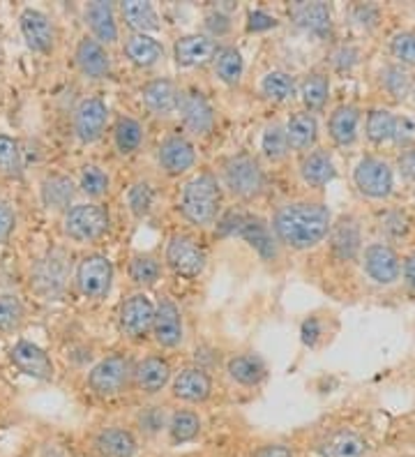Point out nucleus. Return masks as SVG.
<instances>
[{"label": "nucleus", "instance_id": "25", "mask_svg": "<svg viewBox=\"0 0 415 457\" xmlns=\"http://www.w3.org/2000/svg\"><path fill=\"white\" fill-rule=\"evenodd\" d=\"M358 128H360V109L353 104H342L330 113L328 120V132L335 145L346 148V145L355 144L358 139Z\"/></svg>", "mask_w": 415, "mask_h": 457}, {"label": "nucleus", "instance_id": "39", "mask_svg": "<svg viewBox=\"0 0 415 457\" xmlns=\"http://www.w3.org/2000/svg\"><path fill=\"white\" fill-rule=\"evenodd\" d=\"M295 79L288 72L282 70H272L266 77L261 79V93L268 97V100L275 102H286L295 96Z\"/></svg>", "mask_w": 415, "mask_h": 457}, {"label": "nucleus", "instance_id": "40", "mask_svg": "<svg viewBox=\"0 0 415 457\" xmlns=\"http://www.w3.org/2000/svg\"><path fill=\"white\" fill-rule=\"evenodd\" d=\"M261 151H263V155H266L270 162H282L284 157L288 155V151H291L286 125L282 123L268 125L263 137H261Z\"/></svg>", "mask_w": 415, "mask_h": 457}, {"label": "nucleus", "instance_id": "1", "mask_svg": "<svg viewBox=\"0 0 415 457\" xmlns=\"http://www.w3.org/2000/svg\"><path fill=\"white\" fill-rule=\"evenodd\" d=\"M332 228V212L319 201L282 204L272 215V234L291 250H311L323 243Z\"/></svg>", "mask_w": 415, "mask_h": 457}, {"label": "nucleus", "instance_id": "4", "mask_svg": "<svg viewBox=\"0 0 415 457\" xmlns=\"http://www.w3.org/2000/svg\"><path fill=\"white\" fill-rule=\"evenodd\" d=\"M134 377L132 358L125 353H111L102 358L97 365L88 372V388L97 397H113L120 395L129 386V379Z\"/></svg>", "mask_w": 415, "mask_h": 457}, {"label": "nucleus", "instance_id": "47", "mask_svg": "<svg viewBox=\"0 0 415 457\" xmlns=\"http://www.w3.org/2000/svg\"><path fill=\"white\" fill-rule=\"evenodd\" d=\"M383 88L394 97V100H404L411 90V77L402 65H387L381 72Z\"/></svg>", "mask_w": 415, "mask_h": 457}, {"label": "nucleus", "instance_id": "56", "mask_svg": "<svg viewBox=\"0 0 415 457\" xmlns=\"http://www.w3.org/2000/svg\"><path fill=\"white\" fill-rule=\"evenodd\" d=\"M353 17L360 26H367V29H371V26H377V21H378V10L374 5H360V7H355Z\"/></svg>", "mask_w": 415, "mask_h": 457}, {"label": "nucleus", "instance_id": "24", "mask_svg": "<svg viewBox=\"0 0 415 457\" xmlns=\"http://www.w3.org/2000/svg\"><path fill=\"white\" fill-rule=\"evenodd\" d=\"M335 176H337L335 162H332L330 153L323 151V148L310 151L300 160V179L304 180V185L314 187V190L326 187L330 180H335Z\"/></svg>", "mask_w": 415, "mask_h": 457}, {"label": "nucleus", "instance_id": "32", "mask_svg": "<svg viewBox=\"0 0 415 457\" xmlns=\"http://www.w3.org/2000/svg\"><path fill=\"white\" fill-rule=\"evenodd\" d=\"M122 49H125V56L137 67H153L164 56V46L145 33H132L129 37H125Z\"/></svg>", "mask_w": 415, "mask_h": 457}, {"label": "nucleus", "instance_id": "43", "mask_svg": "<svg viewBox=\"0 0 415 457\" xmlns=\"http://www.w3.org/2000/svg\"><path fill=\"white\" fill-rule=\"evenodd\" d=\"M162 278V263L150 254H137L129 262V279L138 287H153Z\"/></svg>", "mask_w": 415, "mask_h": 457}, {"label": "nucleus", "instance_id": "36", "mask_svg": "<svg viewBox=\"0 0 415 457\" xmlns=\"http://www.w3.org/2000/svg\"><path fill=\"white\" fill-rule=\"evenodd\" d=\"M300 97H303L307 112H321L330 97V79L326 72H311L300 84Z\"/></svg>", "mask_w": 415, "mask_h": 457}, {"label": "nucleus", "instance_id": "11", "mask_svg": "<svg viewBox=\"0 0 415 457\" xmlns=\"http://www.w3.org/2000/svg\"><path fill=\"white\" fill-rule=\"evenodd\" d=\"M221 231L224 234H236L245 238L252 247H256L263 259H275L277 257V245L272 238V231L268 224L259 218L252 215H231L221 222Z\"/></svg>", "mask_w": 415, "mask_h": 457}, {"label": "nucleus", "instance_id": "8", "mask_svg": "<svg viewBox=\"0 0 415 457\" xmlns=\"http://www.w3.org/2000/svg\"><path fill=\"white\" fill-rule=\"evenodd\" d=\"M67 278H70V263L62 250L46 252V257L39 259L30 273V287L42 298H58L65 291Z\"/></svg>", "mask_w": 415, "mask_h": 457}, {"label": "nucleus", "instance_id": "3", "mask_svg": "<svg viewBox=\"0 0 415 457\" xmlns=\"http://www.w3.org/2000/svg\"><path fill=\"white\" fill-rule=\"evenodd\" d=\"M221 180L236 199L243 201L256 199L266 190V173L254 157L247 155V153L228 157L221 167Z\"/></svg>", "mask_w": 415, "mask_h": 457}, {"label": "nucleus", "instance_id": "42", "mask_svg": "<svg viewBox=\"0 0 415 457\" xmlns=\"http://www.w3.org/2000/svg\"><path fill=\"white\" fill-rule=\"evenodd\" d=\"M201 432V419L199 413L189 411V409H180L169 419V435H171L173 444H185V441L196 439Z\"/></svg>", "mask_w": 415, "mask_h": 457}, {"label": "nucleus", "instance_id": "17", "mask_svg": "<svg viewBox=\"0 0 415 457\" xmlns=\"http://www.w3.org/2000/svg\"><path fill=\"white\" fill-rule=\"evenodd\" d=\"M153 337L164 349H176L185 337L183 314L171 298H162L155 310V324H153Z\"/></svg>", "mask_w": 415, "mask_h": 457}, {"label": "nucleus", "instance_id": "9", "mask_svg": "<svg viewBox=\"0 0 415 457\" xmlns=\"http://www.w3.org/2000/svg\"><path fill=\"white\" fill-rule=\"evenodd\" d=\"M353 183L358 187L360 195H365L367 199H387L393 195L394 173L390 164L381 157H362L353 169Z\"/></svg>", "mask_w": 415, "mask_h": 457}, {"label": "nucleus", "instance_id": "57", "mask_svg": "<svg viewBox=\"0 0 415 457\" xmlns=\"http://www.w3.org/2000/svg\"><path fill=\"white\" fill-rule=\"evenodd\" d=\"M399 171L404 176L406 180L415 183V148H409L399 155Z\"/></svg>", "mask_w": 415, "mask_h": 457}, {"label": "nucleus", "instance_id": "18", "mask_svg": "<svg viewBox=\"0 0 415 457\" xmlns=\"http://www.w3.org/2000/svg\"><path fill=\"white\" fill-rule=\"evenodd\" d=\"M157 162L169 176H180L196 164V151H194L192 141L180 137V134H171L160 144Z\"/></svg>", "mask_w": 415, "mask_h": 457}, {"label": "nucleus", "instance_id": "2", "mask_svg": "<svg viewBox=\"0 0 415 457\" xmlns=\"http://www.w3.org/2000/svg\"><path fill=\"white\" fill-rule=\"evenodd\" d=\"M221 211V187L212 173H199L180 192V212L194 227H211Z\"/></svg>", "mask_w": 415, "mask_h": 457}, {"label": "nucleus", "instance_id": "44", "mask_svg": "<svg viewBox=\"0 0 415 457\" xmlns=\"http://www.w3.org/2000/svg\"><path fill=\"white\" fill-rule=\"evenodd\" d=\"M0 173L7 179H19L23 173L21 151H19L17 139L0 132Z\"/></svg>", "mask_w": 415, "mask_h": 457}, {"label": "nucleus", "instance_id": "38", "mask_svg": "<svg viewBox=\"0 0 415 457\" xmlns=\"http://www.w3.org/2000/svg\"><path fill=\"white\" fill-rule=\"evenodd\" d=\"M394 128H397V118L387 109H371L367 113V139L371 144H386V141L394 139Z\"/></svg>", "mask_w": 415, "mask_h": 457}, {"label": "nucleus", "instance_id": "22", "mask_svg": "<svg viewBox=\"0 0 415 457\" xmlns=\"http://www.w3.org/2000/svg\"><path fill=\"white\" fill-rule=\"evenodd\" d=\"M74 61L81 70L83 77L88 79H106L111 74V56L106 54L104 45H100L95 37H81L74 51Z\"/></svg>", "mask_w": 415, "mask_h": 457}, {"label": "nucleus", "instance_id": "58", "mask_svg": "<svg viewBox=\"0 0 415 457\" xmlns=\"http://www.w3.org/2000/svg\"><path fill=\"white\" fill-rule=\"evenodd\" d=\"M355 61H358V51L351 49V46H342V49L332 56V62L337 65V70H349Z\"/></svg>", "mask_w": 415, "mask_h": 457}, {"label": "nucleus", "instance_id": "62", "mask_svg": "<svg viewBox=\"0 0 415 457\" xmlns=\"http://www.w3.org/2000/svg\"><path fill=\"white\" fill-rule=\"evenodd\" d=\"M413 100H415V90H413Z\"/></svg>", "mask_w": 415, "mask_h": 457}, {"label": "nucleus", "instance_id": "23", "mask_svg": "<svg viewBox=\"0 0 415 457\" xmlns=\"http://www.w3.org/2000/svg\"><path fill=\"white\" fill-rule=\"evenodd\" d=\"M171 381V365L162 356H148L134 368V384L145 395H157Z\"/></svg>", "mask_w": 415, "mask_h": 457}, {"label": "nucleus", "instance_id": "6", "mask_svg": "<svg viewBox=\"0 0 415 457\" xmlns=\"http://www.w3.org/2000/svg\"><path fill=\"white\" fill-rule=\"evenodd\" d=\"M164 262L176 275L194 279V278H199V275L205 270L208 254H205L203 247H201L192 236L176 234L169 238V243H166Z\"/></svg>", "mask_w": 415, "mask_h": 457}, {"label": "nucleus", "instance_id": "33", "mask_svg": "<svg viewBox=\"0 0 415 457\" xmlns=\"http://www.w3.org/2000/svg\"><path fill=\"white\" fill-rule=\"evenodd\" d=\"M227 372L231 377V381H236L238 386H259L261 381L266 379V365L259 356H252V353H243V356H233L227 362Z\"/></svg>", "mask_w": 415, "mask_h": 457}, {"label": "nucleus", "instance_id": "49", "mask_svg": "<svg viewBox=\"0 0 415 457\" xmlns=\"http://www.w3.org/2000/svg\"><path fill=\"white\" fill-rule=\"evenodd\" d=\"M153 201H155V192L150 187L148 183H137L132 185V190L128 192V204H129V211L137 215V218H144L148 215L150 208H153Z\"/></svg>", "mask_w": 415, "mask_h": 457}, {"label": "nucleus", "instance_id": "15", "mask_svg": "<svg viewBox=\"0 0 415 457\" xmlns=\"http://www.w3.org/2000/svg\"><path fill=\"white\" fill-rule=\"evenodd\" d=\"M10 361L14 362V368L23 372L26 377H33L37 381H51L54 379V361L42 346L33 345L28 340H19L17 345L12 346Z\"/></svg>", "mask_w": 415, "mask_h": 457}, {"label": "nucleus", "instance_id": "59", "mask_svg": "<svg viewBox=\"0 0 415 457\" xmlns=\"http://www.w3.org/2000/svg\"><path fill=\"white\" fill-rule=\"evenodd\" d=\"M319 335H321V324H319V319H307L303 324V342L307 346H314L316 340H319Z\"/></svg>", "mask_w": 415, "mask_h": 457}, {"label": "nucleus", "instance_id": "31", "mask_svg": "<svg viewBox=\"0 0 415 457\" xmlns=\"http://www.w3.org/2000/svg\"><path fill=\"white\" fill-rule=\"evenodd\" d=\"M365 453V436H360L358 432H351V429L335 432L328 439H323L321 446H319V455L321 457H362Z\"/></svg>", "mask_w": 415, "mask_h": 457}, {"label": "nucleus", "instance_id": "41", "mask_svg": "<svg viewBox=\"0 0 415 457\" xmlns=\"http://www.w3.org/2000/svg\"><path fill=\"white\" fill-rule=\"evenodd\" d=\"M215 72L227 86H238L245 72V62L243 56H240V51L233 49V46L220 49V54L215 58Z\"/></svg>", "mask_w": 415, "mask_h": 457}, {"label": "nucleus", "instance_id": "26", "mask_svg": "<svg viewBox=\"0 0 415 457\" xmlns=\"http://www.w3.org/2000/svg\"><path fill=\"white\" fill-rule=\"evenodd\" d=\"M137 448V439L125 428H104L95 436V451L102 457H134Z\"/></svg>", "mask_w": 415, "mask_h": 457}, {"label": "nucleus", "instance_id": "21", "mask_svg": "<svg viewBox=\"0 0 415 457\" xmlns=\"http://www.w3.org/2000/svg\"><path fill=\"white\" fill-rule=\"evenodd\" d=\"M180 90L171 79H153L144 86V104L150 113L160 118H169L180 106Z\"/></svg>", "mask_w": 415, "mask_h": 457}, {"label": "nucleus", "instance_id": "14", "mask_svg": "<svg viewBox=\"0 0 415 457\" xmlns=\"http://www.w3.org/2000/svg\"><path fill=\"white\" fill-rule=\"evenodd\" d=\"M19 29L28 49H33L35 54H51L55 49V29L45 12L26 7L19 17Z\"/></svg>", "mask_w": 415, "mask_h": 457}, {"label": "nucleus", "instance_id": "5", "mask_svg": "<svg viewBox=\"0 0 415 457\" xmlns=\"http://www.w3.org/2000/svg\"><path fill=\"white\" fill-rule=\"evenodd\" d=\"M109 212L100 204H77L65 212L62 231L74 243H93L109 231Z\"/></svg>", "mask_w": 415, "mask_h": 457}, {"label": "nucleus", "instance_id": "46", "mask_svg": "<svg viewBox=\"0 0 415 457\" xmlns=\"http://www.w3.org/2000/svg\"><path fill=\"white\" fill-rule=\"evenodd\" d=\"M26 310L17 295H0V333H10L21 326Z\"/></svg>", "mask_w": 415, "mask_h": 457}, {"label": "nucleus", "instance_id": "16", "mask_svg": "<svg viewBox=\"0 0 415 457\" xmlns=\"http://www.w3.org/2000/svg\"><path fill=\"white\" fill-rule=\"evenodd\" d=\"M178 112H180L185 128L196 137H205L215 128V112H212L211 102L205 100V96L199 90H185L180 96Z\"/></svg>", "mask_w": 415, "mask_h": 457}, {"label": "nucleus", "instance_id": "60", "mask_svg": "<svg viewBox=\"0 0 415 457\" xmlns=\"http://www.w3.org/2000/svg\"><path fill=\"white\" fill-rule=\"evenodd\" d=\"M254 457H294V451L284 444H268V446H261Z\"/></svg>", "mask_w": 415, "mask_h": 457}, {"label": "nucleus", "instance_id": "54", "mask_svg": "<svg viewBox=\"0 0 415 457\" xmlns=\"http://www.w3.org/2000/svg\"><path fill=\"white\" fill-rule=\"evenodd\" d=\"M138 423H141V429L145 428L148 432H157L164 425V413L160 411V407H150L138 416Z\"/></svg>", "mask_w": 415, "mask_h": 457}, {"label": "nucleus", "instance_id": "55", "mask_svg": "<svg viewBox=\"0 0 415 457\" xmlns=\"http://www.w3.org/2000/svg\"><path fill=\"white\" fill-rule=\"evenodd\" d=\"M277 21L275 17H270V14H266V12H249V23H247V30H252V33H259V30H268V29H275Z\"/></svg>", "mask_w": 415, "mask_h": 457}, {"label": "nucleus", "instance_id": "28", "mask_svg": "<svg viewBox=\"0 0 415 457\" xmlns=\"http://www.w3.org/2000/svg\"><path fill=\"white\" fill-rule=\"evenodd\" d=\"M74 195H77V187H74V180L70 176H61V173H54V176H46L42 180V187H39V196H42V204H45L49 211H70L72 206Z\"/></svg>", "mask_w": 415, "mask_h": 457}, {"label": "nucleus", "instance_id": "35", "mask_svg": "<svg viewBox=\"0 0 415 457\" xmlns=\"http://www.w3.org/2000/svg\"><path fill=\"white\" fill-rule=\"evenodd\" d=\"M332 254L342 262H351L360 252V228L353 220H342L332 228Z\"/></svg>", "mask_w": 415, "mask_h": 457}, {"label": "nucleus", "instance_id": "7", "mask_svg": "<svg viewBox=\"0 0 415 457\" xmlns=\"http://www.w3.org/2000/svg\"><path fill=\"white\" fill-rule=\"evenodd\" d=\"M74 282L83 298L102 301L109 295L111 285H113V263L104 254H88L79 262Z\"/></svg>", "mask_w": 415, "mask_h": 457}, {"label": "nucleus", "instance_id": "52", "mask_svg": "<svg viewBox=\"0 0 415 457\" xmlns=\"http://www.w3.org/2000/svg\"><path fill=\"white\" fill-rule=\"evenodd\" d=\"M205 29H208L212 37H221V35H227L231 30V19L224 12L215 10L205 17Z\"/></svg>", "mask_w": 415, "mask_h": 457}, {"label": "nucleus", "instance_id": "13", "mask_svg": "<svg viewBox=\"0 0 415 457\" xmlns=\"http://www.w3.org/2000/svg\"><path fill=\"white\" fill-rule=\"evenodd\" d=\"M109 123V106L100 97H88L74 112V134L83 144H93L104 134Z\"/></svg>", "mask_w": 415, "mask_h": 457}, {"label": "nucleus", "instance_id": "34", "mask_svg": "<svg viewBox=\"0 0 415 457\" xmlns=\"http://www.w3.org/2000/svg\"><path fill=\"white\" fill-rule=\"evenodd\" d=\"M120 14L134 33L148 35V30L160 29V17H157L155 7L150 5V3H141V0H128V3H122L120 5Z\"/></svg>", "mask_w": 415, "mask_h": 457}, {"label": "nucleus", "instance_id": "53", "mask_svg": "<svg viewBox=\"0 0 415 457\" xmlns=\"http://www.w3.org/2000/svg\"><path fill=\"white\" fill-rule=\"evenodd\" d=\"M383 231H386L390 238H402V236H406V231H409V220H406L402 212H390V215H386V220H383Z\"/></svg>", "mask_w": 415, "mask_h": 457}, {"label": "nucleus", "instance_id": "29", "mask_svg": "<svg viewBox=\"0 0 415 457\" xmlns=\"http://www.w3.org/2000/svg\"><path fill=\"white\" fill-rule=\"evenodd\" d=\"M286 134L288 144H291V151L295 153H307L314 148L316 139H319V123H316L314 113L310 112H298L291 116V120L286 123Z\"/></svg>", "mask_w": 415, "mask_h": 457}, {"label": "nucleus", "instance_id": "48", "mask_svg": "<svg viewBox=\"0 0 415 457\" xmlns=\"http://www.w3.org/2000/svg\"><path fill=\"white\" fill-rule=\"evenodd\" d=\"M390 54L397 58L399 65L415 67V33L411 30H402L390 39Z\"/></svg>", "mask_w": 415, "mask_h": 457}, {"label": "nucleus", "instance_id": "27", "mask_svg": "<svg viewBox=\"0 0 415 457\" xmlns=\"http://www.w3.org/2000/svg\"><path fill=\"white\" fill-rule=\"evenodd\" d=\"M86 21H88L93 37L100 45H113L118 39V23L113 14V5L104 0H95L86 7Z\"/></svg>", "mask_w": 415, "mask_h": 457}, {"label": "nucleus", "instance_id": "20", "mask_svg": "<svg viewBox=\"0 0 415 457\" xmlns=\"http://www.w3.org/2000/svg\"><path fill=\"white\" fill-rule=\"evenodd\" d=\"M217 54H220V46L211 35H185L173 46V58L180 67L205 65L208 61L217 58Z\"/></svg>", "mask_w": 415, "mask_h": 457}, {"label": "nucleus", "instance_id": "19", "mask_svg": "<svg viewBox=\"0 0 415 457\" xmlns=\"http://www.w3.org/2000/svg\"><path fill=\"white\" fill-rule=\"evenodd\" d=\"M171 393L176 400L189 402V404H201L211 397L212 379L211 374L201 368H185L173 377Z\"/></svg>", "mask_w": 415, "mask_h": 457}, {"label": "nucleus", "instance_id": "61", "mask_svg": "<svg viewBox=\"0 0 415 457\" xmlns=\"http://www.w3.org/2000/svg\"><path fill=\"white\" fill-rule=\"evenodd\" d=\"M404 282L409 289L415 291V252L404 262Z\"/></svg>", "mask_w": 415, "mask_h": 457}, {"label": "nucleus", "instance_id": "10", "mask_svg": "<svg viewBox=\"0 0 415 457\" xmlns=\"http://www.w3.org/2000/svg\"><path fill=\"white\" fill-rule=\"evenodd\" d=\"M155 310L157 305H153L145 294H132L129 298H125L120 305V314H118L122 333L128 335L129 340H145L153 333Z\"/></svg>", "mask_w": 415, "mask_h": 457}, {"label": "nucleus", "instance_id": "45", "mask_svg": "<svg viewBox=\"0 0 415 457\" xmlns=\"http://www.w3.org/2000/svg\"><path fill=\"white\" fill-rule=\"evenodd\" d=\"M109 176H106L100 167H95V164H86V167L81 169V176H79V187H81L83 195L90 196V199H100V196H104L106 192H109Z\"/></svg>", "mask_w": 415, "mask_h": 457}, {"label": "nucleus", "instance_id": "51", "mask_svg": "<svg viewBox=\"0 0 415 457\" xmlns=\"http://www.w3.org/2000/svg\"><path fill=\"white\" fill-rule=\"evenodd\" d=\"M14 227H17V212H14V208L7 201L0 199V245L10 238Z\"/></svg>", "mask_w": 415, "mask_h": 457}, {"label": "nucleus", "instance_id": "30", "mask_svg": "<svg viewBox=\"0 0 415 457\" xmlns=\"http://www.w3.org/2000/svg\"><path fill=\"white\" fill-rule=\"evenodd\" d=\"M291 17L300 29L321 35V37L332 29V14L326 3H298L291 7Z\"/></svg>", "mask_w": 415, "mask_h": 457}, {"label": "nucleus", "instance_id": "37", "mask_svg": "<svg viewBox=\"0 0 415 457\" xmlns=\"http://www.w3.org/2000/svg\"><path fill=\"white\" fill-rule=\"evenodd\" d=\"M113 144H116L120 155H132L144 144V125L134 120V118L125 116L120 118L113 128Z\"/></svg>", "mask_w": 415, "mask_h": 457}, {"label": "nucleus", "instance_id": "12", "mask_svg": "<svg viewBox=\"0 0 415 457\" xmlns=\"http://www.w3.org/2000/svg\"><path fill=\"white\" fill-rule=\"evenodd\" d=\"M362 268H365V275L371 282L383 287L394 285L402 275V262H399L397 252L386 243H371L365 247Z\"/></svg>", "mask_w": 415, "mask_h": 457}, {"label": "nucleus", "instance_id": "50", "mask_svg": "<svg viewBox=\"0 0 415 457\" xmlns=\"http://www.w3.org/2000/svg\"><path fill=\"white\" fill-rule=\"evenodd\" d=\"M393 141L399 148H406V151H409L411 145L415 144V116L404 113V116L397 118V128H394Z\"/></svg>", "mask_w": 415, "mask_h": 457}]
</instances>
